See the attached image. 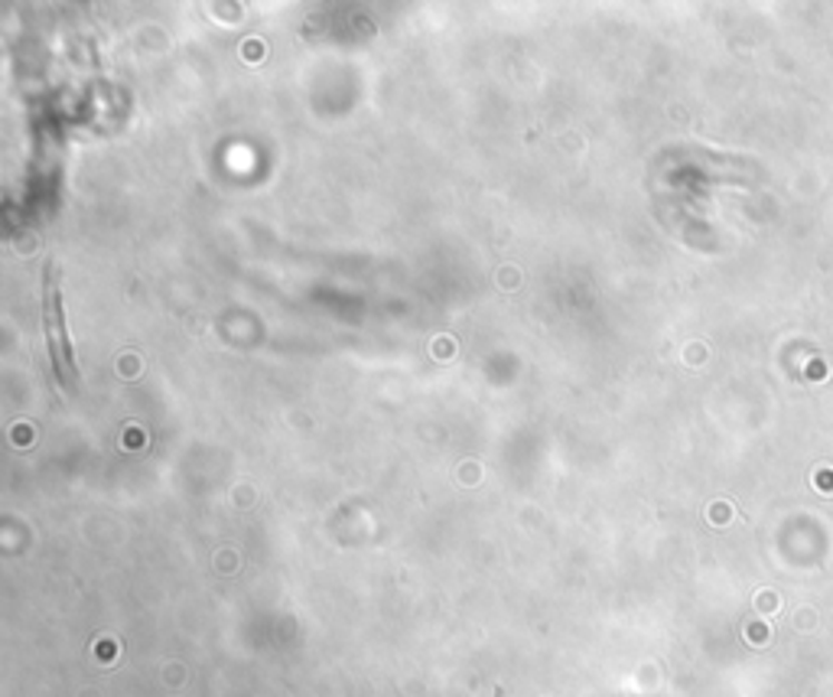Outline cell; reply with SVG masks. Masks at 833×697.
I'll use <instances>...</instances> for the list:
<instances>
[{
    "mask_svg": "<svg viewBox=\"0 0 833 697\" xmlns=\"http://www.w3.org/2000/svg\"><path fill=\"white\" fill-rule=\"evenodd\" d=\"M46 323H49V348L56 359V369L62 379H72V365H69V346H66V333H62V310H59V281H56V264H49L46 271Z\"/></svg>",
    "mask_w": 833,
    "mask_h": 697,
    "instance_id": "cell-1",
    "label": "cell"
}]
</instances>
